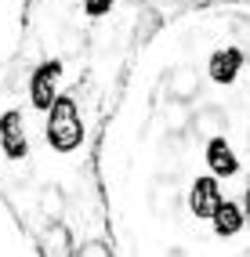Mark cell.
<instances>
[{"instance_id":"cell-10","label":"cell","mask_w":250,"mask_h":257,"mask_svg":"<svg viewBox=\"0 0 250 257\" xmlns=\"http://www.w3.org/2000/svg\"><path fill=\"white\" fill-rule=\"evenodd\" d=\"M174 203H178V188H174V178H156L153 188H149V207H153L160 217L174 214Z\"/></svg>"},{"instance_id":"cell-2","label":"cell","mask_w":250,"mask_h":257,"mask_svg":"<svg viewBox=\"0 0 250 257\" xmlns=\"http://www.w3.org/2000/svg\"><path fill=\"white\" fill-rule=\"evenodd\" d=\"M58 76H62V62L37 65V73H33V80H29V105L37 112L40 109L51 112V105L58 101Z\"/></svg>"},{"instance_id":"cell-4","label":"cell","mask_w":250,"mask_h":257,"mask_svg":"<svg viewBox=\"0 0 250 257\" xmlns=\"http://www.w3.org/2000/svg\"><path fill=\"white\" fill-rule=\"evenodd\" d=\"M199 87H203V80H199V73L192 69V65H174L171 73H167V94H171L174 101H189L199 98Z\"/></svg>"},{"instance_id":"cell-9","label":"cell","mask_w":250,"mask_h":257,"mask_svg":"<svg viewBox=\"0 0 250 257\" xmlns=\"http://www.w3.org/2000/svg\"><path fill=\"white\" fill-rule=\"evenodd\" d=\"M214 232H218V235H236L239 228H243V221H246V214L239 210V203H232V199H221L218 203V210H214Z\"/></svg>"},{"instance_id":"cell-18","label":"cell","mask_w":250,"mask_h":257,"mask_svg":"<svg viewBox=\"0 0 250 257\" xmlns=\"http://www.w3.org/2000/svg\"><path fill=\"white\" fill-rule=\"evenodd\" d=\"M246 257H250V250H246Z\"/></svg>"},{"instance_id":"cell-13","label":"cell","mask_w":250,"mask_h":257,"mask_svg":"<svg viewBox=\"0 0 250 257\" xmlns=\"http://www.w3.org/2000/svg\"><path fill=\"white\" fill-rule=\"evenodd\" d=\"M156 29H160V15L156 11H142L138 15V26H135V44H149L156 37Z\"/></svg>"},{"instance_id":"cell-12","label":"cell","mask_w":250,"mask_h":257,"mask_svg":"<svg viewBox=\"0 0 250 257\" xmlns=\"http://www.w3.org/2000/svg\"><path fill=\"white\" fill-rule=\"evenodd\" d=\"M163 123H167V131H171V134H185V127L192 131V112H189V105L171 98V101L163 105Z\"/></svg>"},{"instance_id":"cell-15","label":"cell","mask_w":250,"mask_h":257,"mask_svg":"<svg viewBox=\"0 0 250 257\" xmlns=\"http://www.w3.org/2000/svg\"><path fill=\"white\" fill-rule=\"evenodd\" d=\"M112 8V0H83V11L91 15V19H98V15H105Z\"/></svg>"},{"instance_id":"cell-16","label":"cell","mask_w":250,"mask_h":257,"mask_svg":"<svg viewBox=\"0 0 250 257\" xmlns=\"http://www.w3.org/2000/svg\"><path fill=\"white\" fill-rule=\"evenodd\" d=\"M243 214H246V225H250V188H246V199H243Z\"/></svg>"},{"instance_id":"cell-6","label":"cell","mask_w":250,"mask_h":257,"mask_svg":"<svg viewBox=\"0 0 250 257\" xmlns=\"http://www.w3.org/2000/svg\"><path fill=\"white\" fill-rule=\"evenodd\" d=\"M228 131V116L221 105H199L192 112V134L196 138H221V134Z\"/></svg>"},{"instance_id":"cell-1","label":"cell","mask_w":250,"mask_h":257,"mask_svg":"<svg viewBox=\"0 0 250 257\" xmlns=\"http://www.w3.org/2000/svg\"><path fill=\"white\" fill-rule=\"evenodd\" d=\"M47 142L58 152H73L83 142V123H80V109L69 94H58V101L51 105L47 116Z\"/></svg>"},{"instance_id":"cell-11","label":"cell","mask_w":250,"mask_h":257,"mask_svg":"<svg viewBox=\"0 0 250 257\" xmlns=\"http://www.w3.org/2000/svg\"><path fill=\"white\" fill-rule=\"evenodd\" d=\"M62 214H65V192H62V185H44L40 188V217L51 221V225H58Z\"/></svg>"},{"instance_id":"cell-5","label":"cell","mask_w":250,"mask_h":257,"mask_svg":"<svg viewBox=\"0 0 250 257\" xmlns=\"http://www.w3.org/2000/svg\"><path fill=\"white\" fill-rule=\"evenodd\" d=\"M0 145H4V152L11 160H22L26 156V131H22V112L19 109H8L4 116H0Z\"/></svg>"},{"instance_id":"cell-7","label":"cell","mask_w":250,"mask_h":257,"mask_svg":"<svg viewBox=\"0 0 250 257\" xmlns=\"http://www.w3.org/2000/svg\"><path fill=\"white\" fill-rule=\"evenodd\" d=\"M207 69H210V80L214 83H232L239 76L243 69V51L239 47H221V51H214L210 62H207Z\"/></svg>"},{"instance_id":"cell-17","label":"cell","mask_w":250,"mask_h":257,"mask_svg":"<svg viewBox=\"0 0 250 257\" xmlns=\"http://www.w3.org/2000/svg\"><path fill=\"white\" fill-rule=\"evenodd\" d=\"M167 257H185V253H181V250H171V253H167Z\"/></svg>"},{"instance_id":"cell-3","label":"cell","mask_w":250,"mask_h":257,"mask_svg":"<svg viewBox=\"0 0 250 257\" xmlns=\"http://www.w3.org/2000/svg\"><path fill=\"white\" fill-rule=\"evenodd\" d=\"M218 203H221V185H218L214 174H203V178L192 181V188H189V210L196 217H214Z\"/></svg>"},{"instance_id":"cell-8","label":"cell","mask_w":250,"mask_h":257,"mask_svg":"<svg viewBox=\"0 0 250 257\" xmlns=\"http://www.w3.org/2000/svg\"><path fill=\"white\" fill-rule=\"evenodd\" d=\"M207 167L214 170V178H232L239 170V160H236V152H232V145L225 138L207 142Z\"/></svg>"},{"instance_id":"cell-14","label":"cell","mask_w":250,"mask_h":257,"mask_svg":"<svg viewBox=\"0 0 250 257\" xmlns=\"http://www.w3.org/2000/svg\"><path fill=\"white\" fill-rule=\"evenodd\" d=\"M232 37H236V40H243V44H250V19L236 15V19H232Z\"/></svg>"}]
</instances>
